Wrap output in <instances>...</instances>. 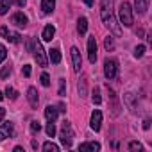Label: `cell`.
Instances as JSON below:
<instances>
[{
	"mask_svg": "<svg viewBox=\"0 0 152 152\" xmlns=\"http://www.w3.org/2000/svg\"><path fill=\"white\" fill-rule=\"evenodd\" d=\"M2 99H4V95H2V91H0V100H2Z\"/></svg>",
	"mask_w": 152,
	"mask_h": 152,
	"instance_id": "obj_42",
	"label": "cell"
},
{
	"mask_svg": "<svg viewBox=\"0 0 152 152\" xmlns=\"http://www.w3.org/2000/svg\"><path fill=\"white\" fill-rule=\"evenodd\" d=\"M48 59H50V63H54V64H59V63H61V52H59L57 48H52V50H48Z\"/></svg>",
	"mask_w": 152,
	"mask_h": 152,
	"instance_id": "obj_17",
	"label": "cell"
},
{
	"mask_svg": "<svg viewBox=\"0 0 152 152\" xmlns=\"http://www.w3.org/2000/svg\"><path fill=\"white\" fill-rule=\"evenodd\" d=\"M15 134V127L11 122H6L0 125V140H6V138H11Z\"/></svg>",
	"mask_w": 152,
	"mask_h": 152,
	"instance_id": "obj_8",
	"label": "cell"
},
{
	"mask_svg": "<svg viewBox=\"0 0 152 152\" xmlns=\"http://www.w3.org/2000/svg\"><path fill=\"white\" fill-rule=\"evenodd\" d=\"M27 99H29V102H31V106L32 107H36L38 106V102H39V99H38V91H36V88H29L27 90Z\"/></svg>",
	"mask_w": 152,
	"mask_h": 152,
	"instance_id": "obj_13",
	"label": "cell"
},
{
	"mask_svg": "<svg viewBox=\"0 0 152 152\" xmlns=\"http://www.w3.org/2000/svg\"><path fill=\"white\" fill-rule=\"evenodd\" d=\"M116 73H118V63L116 59H106L104 61V75L111 81L116 77Z\"/></svg>",
	"mask_w": 152,
	"mask_h": 152,
	"instance_id": "obj_4",
	"label": "cell"
},
{
	"mask_svg": "<svg viewBox=\"0 0 152 152\" xmlns=\"http://www.w3.org/2000/svg\"><path fill=\"white\" fill-rule=\"evenodd\" d=\"M11 2H13V0H0V15H6L9 11Z\"/></svg>",
	"mask_w": 152,
	"mask_h": 152,
	"instance_id": "obj_20",
	"label": "cell"
},
{
	"mask_svg": "<svg viewBox=\"0 0 152 152\" xmlns=\"http://www.w3.org/2000/svg\"><path fill=\"white\" fill-rule=\"evenodd\" d=\"M59 138H61V143H63L66 148L72 147V141H73V129H72V124H70V122H66V120L63 122Z\"/></svg>",
	"mask_w": 152,
	"mask_h": 152,
	"instance_id": "obj_2",
	"label": "cell"
},
{
	"mask_svg": "<svg viewBox=\"0 0 152 152\" xmlns=\"http://www.w3.org/2000/svg\"><path fill=\"white\" fill-rule=\"evenodd\" d=\"M57 107L56 106H47V109H45V118L48 120V122H56V118H57Z\"/></svg>",
	"mask_w": 152,
	"mask_h": 152,
	"instance_id": "obj_14",
	"label": "cell"
},
{
	"mask_svg": "<svg viewBox=\"0 0 152 152\" xmlns=\"http://www.w3.org/2000/svg\"><path fill=\"white\" fill-rule=\"evenodd\" d=\"M129 148H131V150H141L143 147H141V143H138V141H131V143H129Z\"/></svg>",
	"mask_w": 152,
	"mask_h": 152,
	"instance_id": "obj_32",
	"label": "cell"
},
{
	"mask_svg": "<svg viewBox=\"0 0 152 152\" xmlns=\"http://www.w3.org/2000/svg\"><path fill=\"white\" fill-rule=\"evenodd\" d=\"M86 31H88V20L86 18H79V22H77V32L79 34H86Z\"/></svg>",
	"mask_w": 152,
	"mask_h": 152,
	"instance_id": "obj_18",
	"label": "cell"
},
{
	"mask_svg": "<svg viewBox=\"0 0 152 152\" xmlns=\"http://www.w3.org/2000/svg\"><path fill=\"white\" fill-rule=\"evenodd\" d=\"M6 39H7V41H11V43H20V41H22V36H20L18 32H9V31H7Z\"/></svg>",
	"mask_w": 152,
	"mask_h": 152,
	"instance_id": "obj_19",
	"label": "cell"
},
{
	"mask_svg": "<svg viewBox=\"0 0 152 152\" xmlns=\"http://www.w3.org/2000/svg\"><path fill=\"white\" fill-rule=\"evenodd\" d=\"M57 107H59V109H57V111H61V113H64V111H66V109H64V104H63V102H61V104H59V106H57Z\"/></svg>",
	"mask_w": 152,
	"mask_h": 152,
	"instance_id": "obj_39",
	"label": "cell"
},
{
	"mask_svg": "<svg viewBox=\"0 0 152 152\" xmlns=\"http://www.w3.org/2000/svg\"><path fill=\"white\" fill-rule=\"evenodd\" d=\"M100 16H102V22L116 34V36H120L122 34V29H120V25L116 23V18H115V15H113V9L111 7H106V6H102V9H100Z\"/></svg>",
	"mask_w": 152,
	"mask_h": 152,
	"instance_id": "obj_1",
	"label": "cell"
},
{
	"mask_svg": "<svg viewBox=\"0 0 152 152\" xmlns=\"http://www.w3.org/2000/svg\"><path fill=\"white\" fill-rule=\"evenodd\" d=\"M143 54H145V45H138V47L134 48V56H136V57H141Z\"/></svg>",
	"mask_w": 152,
	"mask_h": 152,
	"instance_id": "obj_26",
	"label": "cell"
},
{
	"mask_svg": "<svg viewBox=\"0 0 152 152\" xmlns=\"http://www.w3.org/2000/svg\"><path fill=\"white\" fill-rule=\"evenodd\" d=\"M7 31H9L7 27H2V29H0V36H4V38H6V34H7Z\"/></svg>",
	"mask_w": 152,
	"mask_h": 152,
	"instance_id": "obj_37",
	"label": "cell"
},
{
	"mask_svg": "<svg viewBox=\"0 0 152 152\" xmlns=\"http://www.w3.org/2000/svg\"><path fill=\"white\" fill-rule=\"evenodd\" d=\"M47 134H48L50 138H54V134H56V125H54V122H48V125H47Z\"/></svg>",
	"mask_w": 152,
	"mask_h": 152,
	"instance_id": "obj_25",
	"label": "cell"
},
{
	"mask_svg": "<svg viewBox=\"0 0 152 152\" xmlns=\"http://www.w3.org/2000/svg\"><path fill=\"white\" fill-rule=\"evenodd\" d=\"M90 125L93 131H100V125H102V113L99 109H95L91 113V120H90Z\"/></svg>",
	"mask_w": 152,
	"mask_h": 152,
	"instance_id": "obj_9",
	"label": "cell"
},
{
	"mask_svg": "<svg viewBox=\"0 0 152 152\" xmlns=\"http://www.w3.org/2000/svg\"><path fill=\"white\" fill-rule=\"evenodd\" d=\"M72 61H73V70L75 72H81V68H83V59H81V52H79V48L77 47H72Z\"/></svg>",
	"mask_w": 152,
	"mask_h": 152,
	"instance_id": "obj_6",
	"label": "cell"
},
{
	"mask_svg": "<svg viewBox=\"0 0 152 152\" xmlns=\"http://www.w3.org/2000/svg\"><path fill=\"white\" fill-rule=\"evenodd\" d=\"M91 100H93V104H97V106L102 102V99H100V93H99V88L93 91V97H91Z\"/></svg>",
	"mask_w": 152,
	"mask_h": 152,
	"instance_id": "obj_27",
	"label": "cell"
},
{
	"mask_svg": "<svg viewBox=\"0 0 152 152\" xmlns=\"http://www.w3.org/2000/svg\"><path fill=\"white\" fill-rule=\"evenodd\" d=\"M79 93H81V97L86 95V81H81L79 83Z\"/></svg>",
	"mask_w": 152,
	"mask_h": 152,
	"instance_id": "obj_31",
	"label": "cell"
},
{
	"mask_svg": "<svg viewBox=\"0 0 152 152\" xmlns=\"http://www.w3.org/2000/svg\"><path fill=\"white\" fill-rule=\"evenodd\" d=\"M54 34H56V27H54V25H47V27L43 29L41 38H43V41H52Z\"/></svg>",
	"mask_w": 152,
	"mask_h": 152,
	"instance_id": "obj_15",
	"label": "cell"
},
{
	"mask_svg": "<svg viewBox=\"0 0 152 152\" xmlns=\"http://www.w3.org/2000/svg\"><path fill=\"white\" fill-rule=\"evenodd\" d=\"M118 18H120V23H122L124 27H131V25H132V7H131V4L124 2V4L120 6Z\"/></svg>",
	"mask_w": 152,
	"mask_h": 152,
	"instance_id": "obj_3",
	"label": "cell"
},
{
	"mask_svg": "<svg viewBox=\"0 0 152 152\" xmlns=\"http://www.w3.org/2000/svg\"><path fill=\"white\" fill-rule=\"evenodd\" d=\"M64 86H66V81L59 79V95H64Z\"/></svg>",
	"mask_w": 152,
	"mask_h": 152,
	"instance_id": "obj_33",
	"label": "cell"
},
{
	"mask_svg": "<svg viewBox=\"0 0 152 152\" xmlns=\"http://www.w3.org/2000/svg\"><path fill=\"white\" fill-rule=\"evenodd\" d=\"M79 150L81 152H97V150H100V143H97V141H88V143H83V145H79Z\"/></svg>",
	"mask_w": 152,
	"mask_h": 152,
	"instance_id": "obj_11",
	"label": "cell"
},
{
	"mask_svg": "<svg viewBox=\"0 0 152 152\" xmlns=\"http://www.w3.org/2000/svg\"><path fill=\"white\" fill-rule=\"evenodd\" d=\"M84 4H86L88 7H91V6H93V0H84Z\"/></svg>",
	"mask_w": 152,
	"mask_h": 152,
	"instance_id": "obj_41",
	"label": "cell"
},
{
	"mask_svg": "<svg viewBox=\"0 0 152 152\" xmlns=\"http://www.w3.org/2000/svg\"><path fill=\"white\" fill-rule=\"evenodd\" d=\"M9 73H11V66H4V68H2V72H0V77L6 79Z\"/></svg>",
	"mask_w": 152,
	"mask_h": 152,
	"instance_id": "obj_30",
	"label": "cell"
},
{
	"mask_svg": "<svg viewBox=\"0 0 152 152\" xmlns=\"http://www.w3.org/2000/svg\"><path fill=\"white\" fill-rule=\"evenodd\" d=\"M104 47H106V50H109V52L115 48V41H113V38H111V36H107V38L104 39Z\"/></svg>",
	"mask_w": 152,
	"mask_h": 152,
	"instance_id": "obj_22",
	"label": "cell"
},
{
	"mask_svg": "<svg viewBox=\"0 0 152 152\" xmlns=\"http://www.w3.org/2000/svg\"><path fill=\"white\" fill-rule=\"evenodd\" d=\"M148 127H150V120H145L143 122V129H148Z\"/></svg>",
	"mask_w": 152,
	"mask_h": 152,
	"instance_id": "obj_40",
	"label": "cell"
},
{
	"mask_svg": "<svg viewBox=\"0 0 152 152\" xmlns=\"http://www.w3.org/2000/svg\"><path fill=\"white\" fill-rule=\"evenodd\" d=\"M6 57H7V50H6V47L2 43H0V63H2Z\"/></svg>",
	"mask_w": 152,
	"mask_h": 152,
	"instance_id": "obj_29",
	"label": "cell"
},
{
	"mask_svg": "<svg viewBox=\"0 0 152 152\" xmlns=\"http://www.w3.org/2000/svg\"><path fill=\"white\" fill-rule=\"evenodd\" d=\"M6 97H7V99H11V100H15V99L18 97V93H16V90H13V88H9V86H7V88H6Z\"/></svg>",
	"mask_w": 152,
	"mask_h": 152,
	"instance_id": "obj_23",
	"label": "cell"
},
{
	"mask_svg": "<svg viewBox=\"0 0 152 152\" xmlns=\"http://www.w3.org/2000/svg\"><path fill=\"white\" fill-rule=\"evenodd\" d=\"M88 57H90V63L97 61V41H95V36H90V39H88Z\"/></svg>",
	"mask_w": 152,
	"mask_h": 152,
	"instance_id": "obj_7",
	"label": "cell"
},
{
	"mask_svg": "<svg viewBox=\"0 0 152 152\" xmlns=\"http://www.w3.org/2000/svg\"><path fill=\"white\" fill-rule=\"evenodd\" d=\"M27 50H29V52H32V50H34V39H32V38L27 41Z\"/></svg>",
	"mask_w": 152,
	"mask_h": 152,
	"instance_id": "obj_34",
	"label": "cell"
},
{
	"mask_svg": "<svg viewBox=\"0 0 152 152\" xmlns=\"http://www.w3.org/2000/svg\"><path fill=\"white\" fill-rule=\"evenodd\" d=\"M43 150H47V152H59V147L56 143H52V141H47L43 145Z\"/></svg>",
	"mask_w": 152,
	"mask_h": 152,
	"instance_id": "obj_21",
	"label": "cell"
},
{
	"mask_svg": "<svg viewBox=\"0 0 152 152\" xmlns=\"http://www.w3.org/2000/svg\"><path fill=\"white\" fill-rule=\"evenodd\" d=\"M4 116H6V109H4V107H0V122L4 120Z\"/></svg>",
	"mask_w": 152,
	"mask_h": 152,
	"instance_id": "obj_38",
	"label": "cell"
},
{
	"mask_svg": "<svg viewBox=\"0 0 152 152\" xmlns=\"http://www.w3.org/2000/svg\"><path fill=\"white\" fill-rule=\"evenodd\" d=\"M25 2H27V0H15V4H16L18 7H23V6H25Z\"/></svg>",
	"mask_w": 152,
	"mask_h": 152,
	"instance_id": "obj_36",
	"label": "cell"
},
{
	"mask_svg": "<svg viewBox=\"0 0 152 152\" xmlns=\"http://www.w3.org/2000/svg\"><path fill=\"white\" fill-rule=\"evenodd\" d=\"M41 84L47 88V86H50V77H48V73H41Z\"/></svg>",
	"mask_w": 152,
	"mask_h": 152,
	"instance_id": "obj_28",
	"label": "cell"
},
{
	"mask_svg": "<svg viewBox=\"0 0 152 152\" xmlns=\"http://www.w3.org/2000/svg\"><path fill=\"white\" fill-rule=\"evenodd\" d=\"M39 131H41V125H39V122L32 120V122H31V132H32V134H38Z\"/></svg>",
	"mask_w": 152,
	"mask_h": 152,
	"instance_id": "obj_24",
	"label": "cell"
},
{
	"mask_svg": "<svg viewBox=\"0 0 152 152\" xmlns=\"http://www.w3.org/2000/svg\"><path fill=\"white\" fill-rule=\"evenodd\" d=\"M32 52H34V57H36V61H38L39 66H47L48 64L47 56H45V50H43V47H41V43L38 39H34V50Z\"/></svg>",
	"mask_w": 152,
	"mask_h": 152,
	"instance_id": "obj_5",
	"label": "cell"
},
{
	"mask_svg": "<svg viewBox=\"0 0 152 152\" xmlns=\"http://www.w3.org/2000/svg\"><path fill=\"white\" fill-rule=\"evenodd\" d=\"M23 75H25V77H29V75H31V66L29 64L23 66Z\"/></svg>",
	"mask_w": 152,
	"mask_h": 152,
	"instance_id": "obj_35",
	"label": "cell"
},
{
	"mask_svg": "<svg viewBox=\"0 0 152 152\" xmlns=\"http://www.w3.org/2000/svg\"><path fill=\"white\" fill-rule=\"evenodd\" d=\"M56 7V0H41V9L45 15H50Z\"/></svg>",
	"mask_w": 152,
	"mask_h": 152,
	"instance_id": "obj_16",
	"label": "cell"
},
{
	"mask_svg": "<svg viewBox=\"0 0 152 152\" xmlns=\"http://www.w3.org/2000/svg\"><path fill=\"white\" fill-rule=\"evenodd\" d=\"M11 22L15 23V25H18V27H25L27 25V16L23 15V13H15L13 16H11Z\"/></svg>",
	"mask_w": 152,
	"mask_h": 152,
	"instance_id": "obj_10",
	"label": "cell"
},
{
	"mask_svg": "<svg viewBox=\"0 0 152 152\" xmlns=\"http://www.w3.org/2000/svg\"><path fill=\"white\" fill-rule=\"evenodd\" d=\"M148 2H150V0H134V9H136V13L145 15L147 9H148Z\"/></svg>",
	"mask_w": 152,
	"mask_h": 152,
	"instance_id": "obj_12",
	"label": "cell"
}]
</instances>
